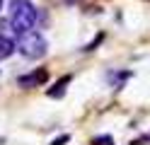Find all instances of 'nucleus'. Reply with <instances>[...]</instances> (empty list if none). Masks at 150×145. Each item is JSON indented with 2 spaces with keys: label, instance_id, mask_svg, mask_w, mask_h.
<instances>
[{
  "label": "nucleus",
  "instance_id": "nucleus-1",
  "mask_svg": "<svg viewBox=\"0 0 150 145\" xmlns=\"http://www.w3.org/2000/svg\"><path fill=\"white\" fill-rule=\"evenodd\" d=\"M36 19H39V12L32 0H10V27L17 36L32 32Z\"/></svg>",
  "mask_w": 150,
  "mask_h": 145
},
{
  "label": "nucleus",
  "instance_id": "nucleus-2",
  "mask_svg": "<svg viewBox=\"0 0 150 145\" xmlns=\"http://www.w3.org/2000/svg\"><path fill=\"white\" fill-rule=\"evenodd\" d=\"M17 51H20L24 58H32V61H36V58L46 56V51H49V44H46V39L39 34V32H27L22 34L20 39H17Z\"/></svg>",
  "mask_w": 150,
  "mask_h": 145
},
{
  "label": "nucleus",
  "instance_id": "nucleus-3",
  "mask_svg": "<svg viewBox=\"0 0 150 145\" xmlns=\"http://www.w3.org/2000/svg\"><path fill=\"white\" fill-rule=\"evenodd\" d=\"M46 80H49V70L46 68H36V70L27 73V75H20L17 77V85L22 90H32V87H41Z\"/></svg>",
  "mask_w": 150,
  "mask_h": 145
},
{
  "label": "nucleus",
  "instance_id": "nucleus-4",
  "mask_svg": "<svg viewBox=\"0 0 150 145\" xmlns=\"http://www.w3.org/2000/svg\"><path fill=\"white\" fill-rule=\"evenodd\" d=\"M70 80H73V77H70V75H63V77H61V80H58V82H56V85H53V87H51V90H49V92H46V94H49V97H51V99H61V97L65 94V87H68V85H70Z\"/></svg>",
  "mask_w": 150,
  "mask_h": 145
},
{
  "label": "nucleus",
  "instance_id": "nucleus-5",
  "mask_svg": "<svg viewBox=\"0 0 150 145\" xmlns=\"http://www.w3.org/2000/svg\"><path fill=\"white\" fill-rule=\"evenodd\" d=\"M15 51H17V44L12 41V39L10 36H0V61L10 58Z\"/></svg>",
  "mask_w": 150,
  "mask_h": 145
},
{
  "label": "nucleus",
  "instance_id": "nucleus-6",
  "mask_svg": "<svg viewBox=\"0 0 150 145\" xmlns=\"http://www.w3.org/2000/svg\"><path fill=\"white\" fill-rule=\"evenodd\" d=\"M95 145H114V138L111 135H99V138H95Z\"/></svg>",
  "mask_w": 150,
  "mask_h": 145
},
{
  "label": "nucleus",
  "instance_id": "nucleus-7",
  "mask_svg": "<svg viewBox=\"0 0 150 145\" xmlns=\"http://www.w3.org/2000/svg\"><path fill=\"white\" fill-rule=\"evenodd\" d=\"M102 39H104V34H97V36H95V41H92V44H87L85 48H82V51H95V46L102 41Z\"/></svg>",
  "mask_w": 150,
  "mask_h": 145
},
{
  "label": "nucleus",
  "instance_id": "nucleus-8",
  "mask_svg": "<svg viewBox=\"0 0 150 145\" xmlns=\"http://www.w3.org/2000/svg\"><path fill=\"white\" fill-rule=\"evenodd\" d=\"M68 140H70V135H68V133H63V135H58L56 140H51V145H65Z\"/></svg>",
  "mask_w": 150,
  "mask_h": 145
},
{
  "label": "nucleus",
  "instance_id": "nucleus-9",
  "mask_svg": "<svg viewBox=\"0 0 150 145\" xmlns=\"http://www.w3.org/2000/svg\"><path fill=\"white\" fill-rule=\"evenodd\" d=\"M3 32H5V22H0V36H5Z\"/></svg>",
  "mask_w": 150,
  "mask_h": 145
},
{
  "label": "nucleus",
  "instance_id": "nucleus-10",
  "mask_svg": "<svg viewBox=\"0 0 150 145\" xmlns=\"http://www.w3.org/2000/svg\"><path fill=\"white\" fill-rule=\"evenodd\" d=\"M0 10H3V0H0Z\"/></svg>",
  "mask_w": 150,
  "mask_h": 145
}]
</instances>
